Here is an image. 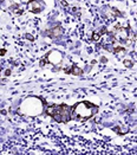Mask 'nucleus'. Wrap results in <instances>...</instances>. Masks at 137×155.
Wrapping results in <instances>:
<instances>
[{
    "label": "nucleus",
    "mask_w": 137,
    "mask_h": 155,
    "mask_svg": "<svg viewBox=\"0 0 137 155\" xmlns=\"http://www.w3.org/2000/svg\"><path fill=\"white\" fill-rule=\"evenodd\" d=\"M123 64H124L126 68H131V66H132V63H131L130 61H124V62H123Z\"/></svg>",
    "instance_id": "nucleus-10"
},
{
    "label": "nucleus",
    "mask_w": 137,
    "mask_h": 155,
    "mask_svg": "<svg viewBox=\"0 0 137 155\" xmlns=\"http://www.w3.org/2000/svg\"><path fill=\"white\" fill-rule=\"evenodd\" d=\"M92 39H93L95 41H99V40H100V35H99V33H93V35H92Z\"/></svg>",
    "instance_id": "nucleus-9"
},
{
    "label": "nucleus",
    "mask_w": 137,
    "mask_h": 155,
    "mask_svg": "<svg viewBox=\"0 0 137 155\" xmlns=\"http://www.w3.org/2000/svg\"><path fill=\"white\" fill-rule=\"evenodd\" d=\"M115 37L117 40H126L129 37V33L126 31V28L124 27H121V28H117L116 30V33H115Z\"/></svg>",
    "instance_id": "nucleus-6"
},
{
    "label": "nucleus",
    "mask_w": 137,
    "mask_h": 155,
    "mask_svg": "<svg viewBox=\"0 0 137 155\" xmlns=\"http://www.w3.org/2000/svg\"><path fill=\"white\" fill-rule=\"evenodd\" d=\"M47 113L49 115L56 118L57 121L59 122H66L70 120V108L65 104L62 105H52L47 109Z\"/></svg>",
    "instance_id": "nucleus-3"
},
{
    "label": "nucleus",
    "mask_w": 137,
    "mask_h": 155,
    "mask_svg": "<svg viewBox=\"0 0 137 155\" xmlns=\"http://www.w3.org/2000/svg\"><path fill=\"white\" fill-rule=\"evenodd\" d=\"M25 37H26V38H27V39H30V40H33V37H32L31 35H26Z\"/></svg>",
    "instance_id": "nucleus-11"
},
{
    "label": "nucleus",
    "mask_w": 137,
    "mask_h": 155,
    "mask_svg": "<svg viewBox=\"0 0 137 155\" xmlns=\"http://www.w3.org/2000/svg\"><path fill=\"white\" fill-rule=\"evenodd\" d=\"M70 72H71V74H73V75H76V76H79V75H82V72H83V71H82L78 66H73V70H72V71H70Z\"/></svg>",
    "instance_id": "nucleus-8"
},
{
    "label": "nucleus",
    "mask_w": 137,
    "mask_h": 155,
    "mask_svg": "<svg viewBox=\"0 0 137 155\" xmlns=\"http://www.w3.org/2000/svg\"><path fill=\"white\" fill-rule=\"evenodd\" d=\"M45 7V4L40 0H32L27 4V10L30 12H33V13H39L41 12Z\"/></svg>",
    "instance_id": "nucleus-5"
},
{
    "label": "nucleus",
    "mask_w": 137,
    "mask_h": 155,
    "mask_svg": "<svg viewBox=\"0 0 137 155\" xmlns=\"http://www.w3.org/2000/svg\"><path fill=\"white\" fill-rule=\"evenodd\" d=\"M96 111H97V108L93 104L89 102H80L75 107L73 115L78 120H87L93 116Z\"/></svg>",
    "instance_id": "nucleus-2"
},
{
    "label": "nucleus",
    "mask_w": 137,
    "mask_h": 155,
    "mask_svg": "<svg viewBox=\"0 0 137 155\" xmlns=\"http://www.w3.org/2000/svg\"><path fill=\"white\" fill-rule=\"evenodd\" d=\"M47 62L53 65H58L63 61V53L58 50H52V51L46 56Z\"/></svg>",
    "instance_id": "nucleus-4"
},
{
    "label": "nucleus",
    "mask_w": 137,
    "mask_h": 155,
    "mask_svg": "<svg viewBox=\"0 0 137 155\" xmlns=\"http://www.w3.org/2000/svg\"><path fill=\"white\" fill-rule=\"evenodd\" d=\"M5 53V51H2V50H0V54H4Z\"/></svg>",
    "instance_id": "nucleus-13"
},
{
    "label": "nucleus",
    "mask_w": 137,
    "mask_h": 155,
    "mask_svg": "<svg viewBox=\"0 0 137 155\" xmlns=\"http://www.w3.org/2000/svg\"><path fill=\"white\" fill-rule=\"evenodd\" d=\"M62 35V28L60 27H54L52 31H51V36L53 37V38H57V37H59Z\"/></svg>",
    "instance_id": "nucleus-7"
},
{
    "label": "nucleus",
    "mask_w": 137,
    "mask_h": 155,
    "mask_svg": "<svg viewBox=\"0 0 137 155\" xmlns=\"http://www.w3.org/2000/svg\"><path fill=\"white\" fill-rule=\"evenodd\" d=\"M20 111L24 115L38 116L43 113V102L38 97H27L20 104Z\"/></svg>",
    "instance_id": "nucleus-1"
},
{
    "label": "nucleus",
    "mask_w": 137,
    "mask_h": 155,
    "mask_svg": "<svg viewBox=\"0 0 137 155\" xmlns=\"http://www.w3.org/2000/svg\"><path fill=\"white\" fill-rule=\"evenodd\" d=\"M10 74H11V71H10V70H7V71H6V72H5V75H6V76H8V75H10Z\"/></svg>",
    "instance_id": "nucleus-12"
}]
</instances>
